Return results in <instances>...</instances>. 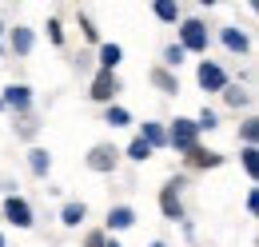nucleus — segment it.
<instances>
[{
    "label": "nucleus",
    "mask_w": 259,
    "mask_h": 247,
    "mask_svg": "<svg viewBox=\"0 0 259 247\" xmlns=\"http://www.w3.org/2000/svg\"><path fill=\"white\" fill-rule=\"evenodd\" d=\"M116 92H120L116 72H96V80H92V100H96V104H112Z\"/></svg>",
    "instance_id": "nucleus-5"
},
{
    "label": "nucleus",
    "mask_w": 259,
    "mask_h": 247,
    "mask_svg": "<svg viewBox=\"0 0 259 247\" xmlns=\"http://www.w3.org/2000/svg\"><path fill=\"white\" fill-rule=\"evenodd\" d=\"M152 84L160 88V92H167V96H176L180 92V80L167 72V68H152Z\"/></svg>",
    "instance_id": "nucleus-14"
},
{
    "label": "nucleus",
    "mask_w": 259,
    "mask_h": 247,
    "mask_svg": "<svg viewBox=\"0 0 259 247\" xmlns=\"http://www.w3.org/2000/svg\"><path fill=\"white\" fill-rule=\"evenodd\" d=\"M128 159H136V163H144V159H152V148H148V144H144V140L136 136V140L128 144Z\"/></svg>",
    "instance_id": "nucleus-20"
},
{
    "label": "nucleus",
    "mask_w": 259,
    "mask_h": 247,
    "mask_svg": "<svg viewBox=\"0 0 259 247\" xmlns=\"http://www.w3.org/2000/svg\"><path fill=\"white\" fill-rule=\"evenodd\" d=\"M0 247H4V235H0Z\"/></svg>",
    "instance_id": "nucleus-31"
},
{
    "label": "nucleus",
    "mask_w": 259,
    "mask_h": 247,
    "mask_svg": "<svg viewBox=\"0 0 259 247\" xmlns=\"http://www.w3.org/2000/svg\"><path fill=\"white\" fill-rule=\"evenodd\" d=\"M215 112H211V108H203V112H199V120H195V128H199V132H203V128H207V132H211V128H215Z\"/></svg>",
    "instance_id": "nucleus-23"
},
{
    "label": "nucleus",
    "mask_w": 259,
    "mask_h": 247,
    "mask_svg": "<svg viewBox=\"0 0 259 247\" xmlns=\"http://www.w3.org/2000/svg\"><path fill=\"white\" fill-rule=\"evenodd\" d=\"M4 219H8V223H16V227H32V208H28V199L12 195V199L4 203Z\"/></svg>",
    "instance_id": "nucleus-6"
},
{
    "label": "nucleus",
    "mask_w": 259,
    "mask_h": 247,
    "mask_svg": "<svg viewBox=\"0 0 259 247\" xmlns=\"http://www.w3.org/2000/svg\"><path fill=\"white\" fill-rule=\"evenodd\" d=\"M167 144H171L176 152H192L195 144H199V128H195V120H184V116H180V120L167 128Z\"/></svg>",
    "instance_id": "nucleus-1"
},
{
    "label": "nucleus",
    "mask_w": 259,
    "mask_h": 247,
    "mask_svg": "<svg viewBox=\"0 0 259 247\" xmlns=\"http://www.w3.org/2000/svg\"><path fill=\"white\" fill-rule=\"evenodd\" d=\"M255 148H243V168H247V176H255V172H259V159H255Z\"/></svg>",
    "instance_id": "nucleus-24"
},
{
    "label": "nucleus",
    "mask_w": 259,
    "mask_h": 247,
    "mask_svg": "<svg viewBox=\"0 0 259 247\" xmlns=\"http://www.w3.org/2000/svg\"><path fill=\"white\" fill-rule=\"evenodd\" d=\"M84 247H108V231H92V235L84 239Z\"/></svg>",
    "instance_id": "nucleus-26"
},
{
    "label": "nucleus",
    "mask_w": 259,
    "mask_h": 247,
    "mask_svg": "<svg viewBox=\"0 0 259 247\" xmlns=\"http://www.w3.org/2000/svg\"><path fill=\"white\" fill-rule=\"evenodd\" d=\"M32 28H20V24H16V28H12V52H16V56H28V52H32Z\"/></svg>",
    "instance_id": "nucleus-13"
},
{
    "label": "nucleus",
    "mask_w": 259,
    "mask_h": 247,
    "mask_svg": "<svg viewBox=\"0 0 259 247\" xmlns=\"http://www.w3.org/2000/svg\"><path fill=\"white\" fill-rule=\"evenodd\" d=\"M199 88H203V92H224L227 88V72L215 60H203L199 64Z\"/></svg>",
    "instance_id": "nucleus-3"
},
{
    "label": "nucleus",
    "mask_w": 259,
    "mask_h": 247,
    "mask_svg": "<svg viewBox=\"0 0 259 247\" xmlns=\"http://www.w3.org/2000/svg\"><path fill=\"white\" fill-rule=\"evenodd\" d=\"M188 163H192V168H220V163H224V155H220V152H207V148H199V144H195L192 152H188Z\"/></svg>",
    "instance_id": "nucleus-9"
},
{
    "label": "nucleus",
    "mask_w": 259,
    "mask_h": 247,
    "mask_svg": "<svg viewBox=\"0 0 259 247\" xmlns=\"http://www.w3.org/2000/svg\"><path fill=\"white\" fill-rule=\"evenodd\" d=\"M156 16H160V20H167V24H176V20H180V8L163 0V4H156Z\"/></svg>",
    "instance_id": "nucleus-22"
},
{
    "label": "nucleus",
    "mask_w": 259,
    "mask_h": 247,
    "mask_svg": "<svg viewBox=\"0 0 259 247\" xmlns=\"http://www.w3.org/2000/svg\"><path fill=\"white\" fill-rule=\"evenodd\" d=\"M48 36H52V44H64V28H60V20H48Z\"/></svg>",
    "instance_id": "nucleus-27"
},
{
    "label": "nucleus",
    "mask_w": 259,
    "mask_h": 247,
    "mask_svg": "<svg viewBox=\"0 0 259 247\" xmlns=\"http://www.w3.org/2000/svg\"><path fill=\"white\" fill-rule=\"evenodd\" d=\"M84 216H88V208H84L80 199H72V203H64V208H60V223H64V227H80V223H84Z\"/></svg>",
    "instance_id": "nucleus-10"
},
{
    "label": "nucleus",
    "mask_w": 259,
    "mask_h": 247,
    "mask_svg": "<svg viewBox=\"0 0 259 247\" xmlns=\"http://www.w3.org/2000/svg\"><path fill=\"white\" fill-rule=\"evenodd\" d=\"M108 247H120V243H116V239H108Z\"/></svg>",
    "instance_id": "nucleus-29"
},
{
    "label": "nucleus",
    "mask_w": 259,
    "mask_h": 247,
    "mask_svg": "<svg viewBox=\"0 0 259 247\" xmlns=\"http://www.w3.org/2000/svg\"><path fill=\"white\" fill-rule=\"evenodd\" d=\"M0 32H4V24H0Z\"/></svg>",
    "instance_id": "nucleus-32"
},
{
    "label": "nucleus",
    "mask_w": 259,
    "mask_h": 247,
    "mask_svg": "<svg viewBox=\"0 0 259 247\" xmlns=\"http://www.w3.org/2000/svg\"><path fill=\"white\" fill-rule=\"evenodd\" d=\"M148 148H163L167 144V132H163V124H144V136H140Z\"/></svg>",
    "instance_id": "nucleus-16"
},
{
    "label": "nucleus",
    "mask_w": 259,
    "mask_h": 247,
    "mask_svg": "<svg viewBox=\"0 0 259 247\" xmlns=\"http://www.w3.org/2000/svg\"><path fill=\"white\" fill-rule=\"evenodd\" d=\"M152 247H163V243H160V239H156V243H152Z\"/></svg>",
    "instance_id": "nucleus-30"
},
{
    "label": "nucleus",
    "mask_w": 259,
    "mask_h": 247,
    "mask_svg": "<svg viewBox=\"0 0 259 247\" xmlns=\"http://www.w3.org/2000/svg\"><path fill=\"white\" fill-rule=\"evenodd\" d=\"M224 100L231 104V108H247V104H251V96L243 92L239 84H227V88H224Z\"/></svg>",
    "instance_id": "nucleus-18"
},
{
    "label": "nucleus",
    "mask_w": 259,
    "mask_h": 247,
    "mask_svg": "<svg viewBox=\"0 0 259 247\" xmlns=\"http://www.w3.org/2000/svg\"><path fill=\"white\" fill-rule=\"evenodd\" d=\"M184 56H188V52H184L180 44H167V48H163V64H160V68L171 72V68H180V64H184Z\"/></svg>",
    "instance_id": "nucleus-19"
},
{
    "label": "nucleus",
    "mask_w": 259,
    "mask_h": 247,
    "mask_svg": "<svg viewBox=\"0 0 259 247\" xmlns=\"http://www.w3.org/2000/svg\"><path fill=\"white\" fill-rule=\"evenodd\" d=\"M116 163H120V152H116L112 144H96V148L88 152V168H92V172H116Z\"/></svg>",
    "instance_id": "nucleus-4"
},
{
    "label": "nucleus",
    "mask_w": 259,
    "mask_h": 247,
    "mask_svg": "<svg viewBox=\"0 0 259 247\" xmlns=\"http://www.w3.org/2000/svg\"><path fill=\"white\" fill-rule=\"evenodd\" d=\"M255 136H259V120H247V124H243V140H247V148H255Z\"/></svg>",
    "instance_id": "nucleus-25"
},
{
    "label": "nucleus",
    "mask_w": 259,
    "mask_h": 247,
    "mask_svg": "<svg viewBox=\"0 0 259 247\" xmlns=\"http://www.w3.org/2000/svg\"><path fill=\"white\" fill-rule=\"evenodd\" d=\"M180 48L184 52H207V24L203 20H184L180 24Z\"/></svg>",
    "instance_id": "nucleus-2"
},
{
    "label": "nucleus",
    "mask_w": 259,
    "mask_h": 247,
    "mask_svg": "<svg viewBox=\"0 0 259 247\" xmlns=\"http://www.w3.org/2000/svg\"><path fill=\"white\" fill-rule=\"evenodd\" d=\"M160 208L167 219H184V203H180V195H176V184H167L160 191Z\"/></svg>",
    "instance_id": "nucleus-8"
},
{
    "label": "nucleus",
    "mask_w": 259,
    "mask_h": 247,
    "mask_svg": "<svg viewBox=\"0 0 259 247\" xmlns=\"http://www.w3.org/2000/svg\"><path fill=\"white\" fill-rule=\"evenodd\" d=\"M108 124H112V128H124V124H132L128 108H120V104H108Z\"/></svg>",
    "instance_id": "nucleus-21"
},
{
    "label": "nucleus",
    "mask_w": 259,
    "mask_h": 247,
    "mask_svg": "<svg viewBox=\"0 0 259 247\" xmlns=\"http://www.w3.org/2000/svg\"><path fill=\"white\" fill-rule=\"evenodd\" d=\"M0 104H4V108H12V112H28L32 92H28L24 84H8V88H4V96H0Z\"/></svg>",
    "instance_id": "nucleus-7"
},
{
    "label": "nucleus",
    "mask_w": 259,
    "mask_h": 247,
    "mask_svg": "<svg viewBox=\"0 0 259 247\" xmlns=\"http://www.w3.org/2000/svg\"><path fill=\"white\" fill-rule=\"evenodd\" d=\"M28 168H32V176H48V168H52V155L44 152V148H32V152H28Z\"/></svg>",
    "instance_id": "nucleus-15"
},
{
    "label": "nucleus",
    "mask_w": 259,
    "mask_h": 247,
    "mask_svg": "<svg viewBox=\"0 0 259 247\" xmlns=\"http://www.w3.org/2000/svg\"><path fill=\"white\" fill-rule=\"evenodd\" d=\"M224 44L231 48V52H239V56L247 52V36H243L239 28H224Z\"/></svg>",
    "instance_id": "nucleus-17"
},
{
    "label": "nucleus",
    "mask_w": 259,
    "mask_h": 247,
    "mask_svg": "<svg viewBox=\"0 0 259 247\" xmlns=\"http://www.w3.org/2000/svg\"><path fill=\"white\" fill-rule=\"evenodd\" d=\"M124 56L120 44H100V72H116V64Z\"/></svg>",
    "instance_id": "nucleus-12"
},
{
    "label": "nucleus",
    "mask_w": 259,
    "mask_h": 247,
    "mask_svg": "<svg viewBox=\"0 0 259 247\" xmlns=\"http://www.w3.org/2000/svg\"><path fill=\"white\" fill-rule=\"evenodd\" d=\"M80 28H84V36H88V40H96V28H92V20H88V16H80Z\"/></svg>",
    "instance_id": "nucleus-28"
},
{
    "label": "nucleus",
    "mask_w": 259,
    "mask_h": 247,
    "mask_svg": "<svg viewBox=\"0 0 259 247\" xmlns=\"http://www.w3.org/2000/svg\"><path fill=\"white\" fill-rule=\"evenodd\" d=\"M132 223H136V212H132V208H124V203L108 212V227H112V231H124V227H132Z\"/></svg>",
    "instance_id": "nucleus-11"
}]
</instances>
